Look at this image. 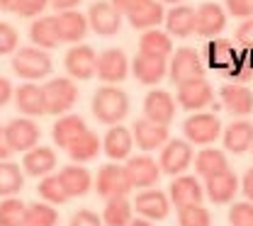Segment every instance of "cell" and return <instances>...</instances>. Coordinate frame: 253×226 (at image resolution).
I'll return each mask as SVG.
<instances>
[{
  "label": "cell",
  "mask_w": 253,
  "mask_h": 226,
  "mask_svg": "<svg viewBox=\"0 0 253 226\" xmlns=\"http://www.w3.org/2000/svg\"><path fill=\"white\" fill-rule=\"evenodd\" d=\"M12 73L22 80H30V83H39L44 78L51 75L54 71V61L49 56V51L39 49V46H22L12 54Z\"/></svg>",
  "instance_id": "2"
},
{
  "label": "cell",
  "mask_w": 253,
  "mask_h": 226,
  "mask_svg": "<svg viewBox=\"0 0 253 226\" xmlns=\"http://www.w3.org/2000/svg\"><path fill=\"white\" fill-rule=\"evenodd\" d=\"M12 93H15L12 83H10L5 75H0V107H5V105L12 100Z\"/></svg>",
  "instance_id": "51"
},
{
  "label": "cell",
  "mask_w": 253,
  "mask_h": 226,
  "mask_svg": "<svg viewBox=\"0 0 253 226\" xmlns=\"http://www.w3.org/2000/svg\"><path fill=\"white\" fill-rule=\"evenodd\" d=\"M126 75H129V59L122 49L112 46V49H105L102 54H97L95 78H100L105 85H117Z\"/></svg>",
  "instance_id": "11"
},
{
  "label": "cell",
  "mask_w": 253,
  "mask_h": 226,
  "mask_svg": "<svg viewBox=\"0 0 253 226\" xmlns=\"http://www.w3.org/2000/svg\"><path fill=\"white\" fill-rule=\"evenodd\" d=\"M59 222H61V217H59L54 204H46V202H32V204H27L25 226H59Z\"/></svg>",
  "instance_id": "38"
},
{
  "label": "cell",
  "mask_w": 253,
  "mask_h": 226,
  "mask_svg": "<svg viewBox=\"0 0 253 226\" xmlns=\"http://www.w3.org/2000/svg\"><path fill=\"white\" fill-rule=\"evenodd\" d=\"M192 165H195V173L200 178H205V180L219 175L224 170H229V161H226L224 151L221 149H212V146H202V151L195 153Z\"/></svg>",
  "instance_id": "31"
},
{
  "label": "cell",
  "mask_w": 253,
  "mask_h": 226,
  "mask_svg": "<svg viewBox=\"0 0 253 226\" xmlns=\"http://www.w3.org/2000/svg\"><path fill=\"white\" fill-rule=\"evenodd\" d=\"M59 180H61L63 190L71 197H85L93 190V173L83 165V163H68L59 170Z\"/></svg>",
  "instance_id": "21"
},
{
  "label": "cell",
  "mask_w": 253,
  "mask_h": 226,
  "mask_svg": "<svg viewBox=\"0 0 253 226\" xmlns=\"http://www.w3.org/2000/svg\"><path fill=\"white\" fill-rule=\"evenodd\" d=\"M25 188V170L22 165L7 161H0V199L2 197H15Z\"/></svg>",
  "instance_id": "37"
},
{
  "label": "cell",
  "mask_w": 253,
  "mask_h": 226,
  "mask_svg": "<svg viewBox=\"0 0 253 226\" xmlns=\"http://www.w3.org/2000/svg\"><path fill=\"white\" fill-rule=\"evenodd\" d=\"M224 73H226L229 83H244L246 85L253 78V51H249V49L236 51V59L231 61V66Z\"/></svg>",
  "instance_id": "41"
},
{
  "label": "cell",
  "mask_w": 253,
  "mask_h": 226,
  "mask_svg": "<svg viewBox=\"0 0 253 226\" xmlns=\"http://www.w3.org/2000/svg\"><path fill=\"white\" fill-rule=\"evenodd\" d=\"M95 192L102 199H112V197H126L131 192V180L126 175L125 163H105L97 175H95Z\"/></svg>",
  "instance_id": "5"
},
{
  "label": "cell",
  "mask_w": 253,
  "mask_h": 226,
  "mask_svg": "<svg viewBox=\"0 0 253 226\" xmlns=\"http://www.w3.org/2000/svg\"><path fill=\"white\" fill-rule=\"evenodd\" d=\"M168 78L175 85H180L185 80H195V78H205V61H202V56L195 49H190V46L175 49L170 54Z\"/></svg>",
  "instance_id": "7"
},
{
  "label": "cell",
  "mask_w": 253,
  "mask_h": 226,
  "mask_svg": "<svg viewBox=\"0 0 253 226\" xmlns=\"http://www.w3.org/2000/svg\"><path fill=\"white\" fill-rule=\"evenodd\" d=\"M30 39L32 46H39L44 51H51L61 44L59 32H56V20L54 15H39L34 17V22L30 25Z\"/></svg>",
  "instance_id": "30"
},
{
  "label": "cell",
  "mask_w": 253,
  "mask_h": 226,
  "mask_svg": "<svg viewBox=\"0 0 253 226\" xmlns=\"http://www.w3.org/2000/svg\"><path fill=\"white\" fill-rule=\"evenodd\" d=\"M221 141L229 153H246L253 149V122L249 119H234L229 127L221 129Z\"/></svg>",
  "instance_id": "26"
},
{
  "label": "cell",
  "mask_w": 253,
  "mask_h": 226,
  "mask_svg": "<svg viewBox=\"0 0 253 226\" xmlns=\"http://www.w3.org/2000/svg\"><path fill=\"white\" fill-rule=\"evenodd\" d=\"M12 156L10 146H7V136H5V124H0V161H7Z\"/></svg>",
  "instance_id": "53"
},
{
  "label": "cell",
  "mask_w": 253,
  "mask_h": 226,
  "mask_svg": "<svg viewBox=\"0 0 253 226\" xmlns=\"http://www.w3.org/2000/svg\"><path fill=\"white\" fill-rule=\"evenodd\" d=\"M131 146H134L131 129H126L125 124L107 127V134L102 136V151H105V156L110 161L125 163L131 156Z\"/></svg>",
  "instance_id": "23"
},
{
  "label": "cell",
  "mask_w": 253,
  "mask_h": 226,
  "mask_svg": "<svg viewBox=\"0 0 253 226\" xmlns=\"http://www.w3.org/2000/svg\"><path fill=\"white\" fill-rule=\"evenodd\" d=\"M226 27V10L219 2H202L195 7V34L202 39H214Z\"/></svg>",
  "instance_id": "16"
},
{
  "label": "cell",
  "mask_w": 253,
  "mask_h": 226,
  "mask_svg": "<svg viewBox=\"0 0 253 226\" xmlns=\"http://www.w3.org/2000/svg\"><path fill=\"white\" fill-rule=\"evenodd\" d=\"M175 110H178V102L175 95H170L168 90H149V95L144 97V117L156 122V124H166L170 127L173 117H175Z\"/></svg>",
  "instance_id": "18"
},
{
  "label": "cell",
  "mask_w": 253,
  "mask_h": 226,
  "mask_svg": "<svg viewBox=\"0 0 253 226\" xmlns=\"http://www.w3.org/2000/svg\"><path fill=\"white\" fill-rule=\"evenodd\" d=\"M234 39L239 41V46H241V49L253 51V17L244 20V22L239 25V30H236V34H234Z\"/></svg>",
  "instance_id": "46"
},
{
  "label": "cell",
  "mask_w": 253,
  "mask_h": 226,
  "mask_svg": "<svg viewBox=\"0 0 253 226\" xmlns=\"http://www.w3.org/2000/svg\"><path fill=\"white\" fill-rule=\"evenodd\" d=\"M134 212H136L141 219L163 222V219L170 214V199H168V192L156 190V188L139 190V194L134 197Z\"/></svg>",
  "instance_id": "12"
},
{
  "label": "cell",
  "mask_w": 253,
  "mask_h": 226,
  "mask_svg": "<svg viewBox=\"0 0 253 226\" xmlns=\"http://www.w3.org/2000/svg\"><path fill=\"white\" fill-rule=\"evenodd\" d=\"M183 136L195 146H212L221 136V122L212 112H192L183 122Z\"/></svg>",
  "instance_id": "4"
},
{
  "label": "cell",
  "mask_w": 253,
  "mask_h": 226,
  "mask_svg": "<svg viewBox=\"0 0 253 226\" xmlns=\"http://www.w3.org/2000/svg\"><path fill=\"white\" fill-rule=\"evenodd\" d=\"M195 158L192 153V144L185 139H168L161 146V156H158V168L163 175H183L190 168V163Z\"/></svg>",
  "instance_id": "6"
},
{
  "label": "cell",
  "mask_w": 253,
  "mask_h": 226,
  "mask_svg": "<svg viewBox=\"0 0 253 226\" xmlns=\"http://www.w3.org/2000/svg\"><path fill=\"white\" fill-rule=\"evenodd\" d=\"M226 12L241 20L253 17V0H226Z\"/></svg>",
  "instance_id": "47"
},
{
  "label": "cell",
  "mask_w": 253,
  "mask_h": 226,
  "mask_svg": "<svg viewBox=\"0 0 253 226\" xmlns=\"http://www.w3.org/2000/svg\"><path fill=\"white\" fill-rule=\"evenodd\" d=\"M17 44H20L17 30H15L10 22H2V20H0V56L15 54V51H17Z\"/></svg>",
  "instance_id": "44"
},
{
  "label": "cell",
  "mask_w": 253,
  "mask_h": 226,
  "mask_svg": "<svg viewBox=\"0 0 253 226\" xmlns=\"http://www.w3.org/2000/svg\"><path fill=\"white\" fill-rule=\"evenodd\" d=\"M115 7H117V12L122 15V17H129L131 12H136L144 2H149V0H110Z\"/></svg>",
  "instance_id": "49"
},
{
  "label": "cell",
  "mask_w": 253,
  "mask_h": 226,
  "mask_svg": "<svg viewBox=\"0 0 253 226\" xmlns=\"http://www.w3.org/2000/svg\"><path fill=\"white\" fill-rule=\"evenodd\" d=\"M56 20V32H59V39L61 44H81L90 27H88V17L78 10H63V12H56L54 15Z\"/></svg>",
  "instance_id": "19"
},
{
  "label": "cell",
  "mask_w": 253,
  "mask_h": 226,
  "mask_svg": "<svg viewBox=\"0 0 253 226\" xmlns=\"http://www.w3.org/2000/svg\"><path fill=\"white\" fill-rule=\"evenodd\" d=\"M251 151H253V149H251Z\"/></svg>",
  "instance_id": "57"
},
{
  "label": "cell",
  "mask_w": 253,
  "mask_h": 226,
  "mask_svg": "<svg viewBox=\"0 0 253 226\" xmlns=\"http://www.w3.org/2000/svg\"><path fill=\"white\" fill-rule=\"evenodd\" d=\"M12 100H15V107L20 110L22 117H42L46 114V105H44V90L39 83H30L25 80L22 85L15 88L12 93Z\"/></svg>",
  "instance_id": "22"
},
{
  "label": "cell",
  "mask_w": 253,
  "mask_h": 226,
  "mask_svg": "<svg viewBox=\"0 0 253 226\" xmlns=\"http://www.w3.org/2000/svg\"><path fill=\"white\" fill-rule=\"evenodd\" d=\"M54 168H56V151L51 146H39L37 144L22 158V170L30 178H44V175L54 173Z\"/></svg>",
  "instance_id": "28"
},
{
  "label": "cell",
  "mask_w": 253,
  "mask_h": 226,
  "mask_svg": "<svg viewBox=\"0 0 253 226\" xmlns=\"http://www.w3.org/2000/svg\"><path fill=\"white\" fill-rule=\"evenodd\" d=\"M158 2H163V5H180L183 0H158Z\"/></svg>",
  "instance_id": "56"
},
{
  "label": "cell",
  "mask_w": 253,
  "mask_h": 226,
  "mask_svg": "<svg viewBox=\"0 0 253 226\" xmlns=\"http://www.w3.org/2000/svg\"><path fill=\"white\" fill-rule=\"evenodd\" d=\"M221 107L234 117H249L253 112V93L244 83H224L219 90Z\"/></svg>",
  "instance_id": "20"
},
{
  "label": "cell",
  "mask_w": 253,
  "mask_h": 226,
  "mask_svg": "<svg viewBox=\"0 0 253 226\" xmlns=\"http://www.w3.org/2000/svg\"><path fill=\"white\" fill-rule=\"evenodd\" d=\"M85 129H88V124H85L83 117L66 112V114H61V117L54 122V127H51V141H54L56 149H63V151H66Z\"/></svg>",
  "instance_id": "29"
},
{
  "label": "cell",
  "mask_w": 253,
  "mask_h": 226,
  "mask_svg": "<svg viewBox=\"0 0 253 226\" xmlns=\"http://www.w3.org/2000/svg\"><path fill=\"white\" fill-rule=\"evenodd\" d=\"M131 73L141 85H158L166 75H168V59H158V56H146V54H136L131 61Z\"/></svg>",
  "instance_id": "25"
},
{
  "label": "cell",
  "mask_w": 253,
  "mask_h": 226,
  "mask_svg": "<svg viewBox=\"0 0 253 226\" xmlns=\"http://www.w3.org/2000/svg\"><path fill=\"white\" fill-rule=\"evenodd\" d=\"M95 64H97V51L88 44H71V49L63 56V68L68 78L73 80H90L95 78Z\"/></svg>",
  "instance_id": "10"
},
{
  "label": "cell",
  "mask_w": 253,
  "mask_h": 226,
  "mask_svg": "<svg viewBox=\"0 0 253 226\" xmlns=\"http://www.w3.org/2000/svg\"><path fill=\"white\" fill-rule=\"evenodd\" d=\"M27 214V202L15 197H2L0 199V226H25Z\"/></svg>",
  "instance_id": "39"
},
{
  "label": "cell",
  "mask_w": 253,
  "mask_h": 226,
  "mask_svg": "<svg viewBox=\"0 0 253 226\" xmlns=\"http://www.w3.org/2000/svg\"><path fill=\"white\" fill-rule=\"evenodd\" d=\"M129 226H154V222H149V219H141V217H136V219H131Z\"/></svg>",
  "instance_id": "55"
},
{
  "label": "cell",
  "mask_w": 253,
  "mask_h": 226,
  "mask_svg": "<svg viewBox=\"0 0 253 226\" xmlns=\"http://www.w3.org/2000/svg\"><path fill=\"white\" fill-rule=\"evenodd\" d=\"M42 90H44L46 114H54V117L71 112L73 105L78 102V85L73 78H49L42 83Z\"/></svg>",
  "instance_id": "3"
},
{
  "label": "cell",
  "mask_w": 253,
  "mask_h": 226,
  "mask_svg": "<svg viewBox=\"0 0 253 226\" xmlns=\"http://www.w3.org/2000/svg\"><path fill=\"white\" fill-rule=\"evenodd\" d=\"M102 226H129L134 219V207L126 197H112L105 199V209H102Z\"/></svg>",
  "instance_id": "36"
},
{
  "label": "cell",
  "mask_w": 253,
  "mask_h": 226,
  "mask_svg": "<svg viewBox=\"0 0 253 226\" xmlns=\"http://www.w3.org/2000/svg\"><path fill=\"white\" fill-rule=\"evenodd\" d=\"M68 226H102V219H100V214H95L93 209H78L71 217Z\"/></svg>",
  "instance_id": "48"
},
{
  "label": "cell",
  "mask_w": 253,
  "mask_h": 226,
  "mask_svg": "<svg viewBox=\"0 0 253 226\" xmlns=\"http://www.w3.org/2000/svg\"><path fill=\"white\" fill-rule=\"evenodd\" d=\"M83 0H49V5L56 10V12H63V10H76Z\"/></svg>",
  "instance_id": "52"
},
{
  "label": "cell",
  "mask_w": 253,
  "mask_h": 226,
  "mask_svg": "<svg viewBox=\"0 0 253 226\" xmlns=\"http://www.w3.org/2000/svg\"><path fill=\"white\" fill-rule=\"evenodd\" d=\"M163 17H166V7H163V2L149 0V2H144L136 12H131L126 20H129V25H131L134 30L144 32V30H154V27H158V25H163Z\"/></svg>",
  "instance_id": "35"
},
{
  "label": "cell",
  "mask_w": 253,
  "mask_h": 226,
  "mask_svg": "<svg viewBox=\"0 0 253 226\" xmlns=\"http://www.w3.org/2000/svg\"><path fill=\"white\" fill-rule=\"evenodd\" d=\"M168 199L175 209L192 207V204H202L205 202V188L200 183L197 175H175L168 190Z\"/></svg>",
  "instance_id": "14"
},
{
  "label": "cell",
  "mask_w": 253,
  "mask_h": 226,
  "mask_svg": "<svg viewBox=\"0 0 253 226\" xmlns=\"http://www.w3.org/2000/svg\"><path fill=\"white\" fill-rule=\"evenodd\" d=\"M163 27L170 37H180V39L195 34V7H190L185 2L170 5V10H166Z\"/></svg>",
  "instance_id": "27"
},
{
  "label": "cell",
  "mask_w": 253,
  "mask_h": 226,
  "mask_svg": "<svg viewBox=\"0 0 253 226\" xmlns=\"http://www.w3.org/2000/svg\"><path fill=\"white\" fill-rule=\"evenodd\" d=\"M131 139H134V146H139L144 153L161 151V146L170 139V127L156 124L146 117H139L131 127Z\"/></svg>",
  "instance_id": "13"
},
{
  "label": "cell",
  "mask_w": 253,
  "mask_h": 226,
  "mask_svg": "<svg viewBox=\"0 0 253 226\" xmlns=\"http://www.w3.org/2000/svg\"><path fill=\"white\" fill-rule=\"evenodd\" d=\"M178 226H212V214L205 204L178 209Z\"/></svg>",
  "instance_id": "42"
},
{
  "label": "cell",
  "mask_w": 253,
  "mask_h": 226,
  "mask_svg": "<svg viewBox=\"0 0 253 226\" xmlns=\"http://www.w3.org/2000/svg\"><path fill=\"white\" fill-rule=\"evenodd\" d=\"M5 136L12 153H27L39 144L42 131H39V124L30 117H15L5 124Z\"/></svg>",
  "instance_id": "9"
},
{
  "label": "cell",
  "mask_w": 253,
  "mask_h": 226,
  "mask_svg": "<svg viewBox=\"0 0 253 226\" xmlns=\"http://www.w3.org/2000/svg\"><path fill=\"white\" fill-rule=\"evenodd\" d=\"M173 39L166 30H144L139 37V54H146V56H158V59H168L173 54Z\"/></svg>",
  "instance_id": "32"
},
{
  "label": "cell",
  "mask_w": 253,
  "mask_h": 226,
  "mask_svg": "<svg viewBox=\"0 0 253 226\" xmlns=\"http://www.w3.org/2000/svg\"><path fill=\"white\" fill-rule=\"evenodd\" d=\"M125 168L131 180V188H136V190L156 188V183L163 175L158 168V161H154L151 156H129L125 161Z\"/></svg>",
  "instance_id": "17"
},
{
  "label": "cell",
  "mask_w": 253,
  "mask_h": 226,
  "mask_svg": "<svg viewBox=\"0 0 253 226\" xmlns=\"http://www.w3.org/2000/svg\"><path fill=\"white\" fill-rule=\"evenodd\" d=\"M229 224L231 226H253V202L244 199L231 204L229 209Z\"/></svg>",
  "instance_id": "43"
},
{
  "label": "cell",
  "mask_w": 253,
  "mask_h": 226,
  "mask_svg": "<svg viewBox=\"0 0 253 226\" xmlns=\"http://www.w3.org/2000/svg\"><path fill=\"white\" fill-rule=\"evenodd\" d=\"M100 151H102V139L95 134V131L85 129L68 149H66V153H68V158L71 163H88V161H95L97 156H100Z\"/></svg>",
  "instance_id": "33"
},
{
  "label": "cell",
  "mask_w": 253,
  "mask_h": 226,
  "mask_svg": "<svg viewBox=\"0 0 253 226\" xmlns=\"http://www.w3.org/2000/svg\"><path fill=\"white\" fill-rule=\"evenodd\" d=\"M49 7V0H17V7L15 12L20 17H27V20H34L39 15H44V10Z\"/></svg>",
  "instance_id": "45"
},
{
  "label": "cell",
  "mask_w": 253,
  "mask_h": 226,
  "mask_svg": "<svg viewBox=\"0 0 253 226\" xmlns=\"http://www.w3.org/2000/svg\"><path fill=\"white\" fill-rule=\"evenodd\" d=\"M90 110H93L95 119L105 127L122 124L129 114V95L117 85H102L95 90Z\"/></svg>",
  "instance_id": "1"
},
{
  "label": "cell",
  "mask_w": 253,
  "mask_h": 226,
  "mask_svg": "<svg viewBox=\"0 0 253 226\" xmlns=\"http://www.w3.org/2000/svg\"><path fill=\"white\" fill-rule=\"evenodd\" d=\"M175 102H178V107H183L188 112H202L205 107H210L214 102V88L205 78L185 80L175 90Z\"/></svg>",
  "instance_id": "8"
},
{
  "label": "cell",
  "mask_w": 253,
  "mask_h": 226,
  "mask_svg": "<svg viewBox=\"0 0 253 226\" xmlns=\"http://www.w3.org/2000/svg\"><path fill=\"white\" fill-rule=\"evenodd\" d=\"M88 27L100 37H112L120 32L122 27V15L117 12V7L110 0H97L88 7Z\"/></svg>",
  "instance_id": "15"
},
{
  "label": "cell",
  "mask_w": 253,
  "mask_h": 226,
  "mask_svg": "<svg viewBox=\"0 0 253 226\" xmlns=\"http://www.w3.org/2000/svg\"><path fill=\"white\" fill-rule=\"evenodd\" d=\"M236 194H239V178L231 168L205 180V197L212 204H229V202H234Z\"/></svg>",
  "instance_id": "24"
},
{
  "label": "cell",
  "mask_w": 253,
  "mask_h": 226,
  "mask_svg": "<svg viewBox=\"0 0 253 226\" xmlns=\"http://www.w3.org/2000/svg\"><path fill=\"white\" fill-rule=\"evenodd\" d=\"M202 59H205V64L210 66V68H214V71H226L231 66V61L236 59V49H234L231 41L214 37V39H210L205 44Z\"/></svg>",
  "instance_id": "34"
},
{
  "label": "cell",
  "mask_w": 253,
  "mask_h": 226,
  "mask_svg": "<svg viewBox=\"0 0 253 226\" xmlns=\"http://www.w3.org/2000/svg\"><path fill=\"white\" fill-rule=\"evenodd\" d=\"M37 194L42 197V202H46V204H54V207H61L68 202V194L63 190L61 180H59V175H44V178H39V185H37Z\"/></svg>",
  "instance_id": "40"
},
{
  "label": "cell",
  "mask_w": 253,
  "mask_h": 226,
  "mask_svg": "<svg viewBox=\"0 0 253 226\" xmlns=\"http://www.w3.org/2000/svg\"><path fill=\"white\" fill-rule=\"evenodd\" d=\"M17 7V0H0V10L2 12H15Z\"/></svg>",
  "instance_id": "54"
},
{
  "label": "cell",
  "mask_w": 253,
  "mask_h": 226,
  "mask_svg": "<svg viewBox=\"0 0 253 226\" xmlns=\"http://www.w3.org/2000/svg\"><path fill=\"white\" fill-rule=\"evenodd\" d=\"M239 190L244 192V197L253 202V168H249L246 173H244V178L239 180Z\"/></svg>",
  "instance_id": "50"
}]
</instances>
